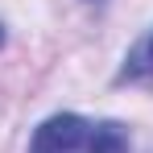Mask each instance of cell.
<instances>
[{
    "mask_svg": "<svg viewBox=\"0 0 153 153\" xmlns=\"http://www.w3.org/2000/svg\"><path fill=\"white\" fill-rule=\"evenodd\" d=\"M0 42H4V33H0Z\"/></svg>",
    "mask_w": 153,
    "mask_h": 153,
    "instance_id": "3957f363",
    "label": "cell"
},
{
    "mask_svg": "<svg viewBox=\"0 0 153 153\" xmlns=\"http://www.w3.org/2000/svg\"><path fill=\"white\" fill-rule=\"evenodd\" d=\"M120 79L124 83H153V33L132 46V54H128L124 66H120Z\"/></svg>",
    "mask_w": 153,
    "mask_h": 153,
    "instance_id": "7a4b0ae2",
    "label": "cell"
},
{
    "mask_svg": "<svg viewBox=\"0 0 153 153\" xmlns=\"http://www.w3.org/2000/svg\"><path fill=\"white\" fill-rule=\"evenodd\" d=\"M128 132L116 120H87L75 112L50 116L33 132L29 153H128Z\"/></svg>",
    "mask_w": 153,
    "mask_h": 153,
    "instance_id": "6da1fadb",
    "label": "cell"
}]
</instances>
